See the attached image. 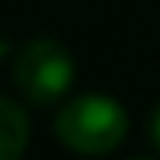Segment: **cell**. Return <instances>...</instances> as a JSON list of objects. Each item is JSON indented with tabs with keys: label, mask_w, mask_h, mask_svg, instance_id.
<instances>
[{
	"label": "cell",
	"mask_w": 160,
	"mask_h": 160,
	"mask_svg": "<svg viewBox=\"0 0 160 160\" xmlns=\"http://www.w3.org/2000/svg\"><path fill=\"white\" fill-rule=\"evenodd\" d=\"M128 134V114L114 98L82 95L56 114V137L78 154H108Z\"/></svg>",
	"instance_id": "1"
},
{
	"label": "cell",
	"mask_w": 160,
	"mask_h": 160,
	"mask_svg": "<svg viewBox=\"0 0 160 160\" xmlns=\"http://www.w3.org/2000/svg\"><path fill=\"white\" fill-rule=\"evenodd\" d=\"M13 75H17V85L26 98L39 101V105H49L72 85L75 65H72V56L62 42L49 39V36H39V39L26 42L23 52L17 56Z\"/></svg>",
	"instance_id": "2"
},
{
	"label": "cell",
	"mask_w": 160,
	"mask_h": 160,
	"mask_svg": "<svg viewBox=\"0 0 160 160\" xmlns=\"http://www.w3.org/2000/svg\"><path fill=\"white\" fill-rule=\"evenodd\" d=\"M30 144V118L10 98H0V160H20Z\"/></svg>",
	"instance_id": "3"
},
{
	"label": "cell",
	"mask_w": 160,
	"mask_h": 160,
	"mask_svg": "<svg viewBox=\"0 0 160 160\" xmlns=\"http://www.w3.org/2000/svg\"><path fill=\"white\" fill-rule=\"evenodd\" d=\"M150 137H154V144L160 147V108L154 111V118H150Z\"/></svg>",
	"instance_id": "4"
}]
</instances>
